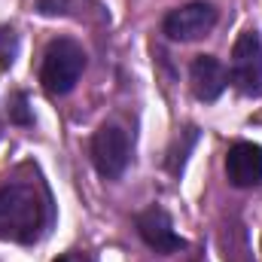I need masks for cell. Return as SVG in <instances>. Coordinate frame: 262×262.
<instances>
[{"mask_svg":"<svg viewBox=\"0 0 262 262\" xmlns=\"http://www.w3.org/2000/svg\"><path fill=\"white\" fill-rule=\"evenodd\" d=\"M52 223V201L40 180H6L0 186V241L34 244Z\"/></svg>","mask_w":262,"mask_h":262,"instance_id":"obj_1","label":"cell"},{"mask_svg":"<svg viewBox=\"0 0 262 262\" xmlns=\"http://www.w3.org/2000/svg\"><path fill=\"white\" fill-rule=\"evenodd\" d=\"M85 70V52L76 40L58 37L46 46L43 52V64H40V82L52 98H61L67 92H73V85L79 82Z\"/></svg>","mask_w":262,"mask_h":262,"instance_id":"obj_2","label":"cell"},{"mask_svg":"<svg viewBox=\"0 0 262 262\" xmlns=\"http://www.w3.org/2000/svg\"><path fill=\"white\" fill-rule=\"evenodd\" d=\"M232 85L247 95L262 98V34L259 31H241L232 46V64H229Z\"/></svg>","mask_w":262,"mask_h":262,"instance_id":"obj_3","label":"cell"},{"mask_svg":"<svg viewBox=\"0 0 262 262\" xmlns=\"http://www.w3.org/2000/svg\"><path fill=\"white\" fill-rule=\"evenodd\" d=\"M92 165L95 171L104 177V180H116L125 174L128 168V159H131V140H128V131L119 128V125H101L92 137Z\"/></svg>","mask_w":262,"mask_h":262,"instance_id":"obj_4","label":"cell"},{"mask_svg":"<svg viewBox=\"0 0 262 262\" xmlns=\"http://www.w3.org/2000/svg\"><path fill=\"white\" fill-rule=\"evenodd\" d=\"M213 25H216V6L195 0V3L171 9L162 21V34L174 43H192V40L207 37L213 31Z\"/></svg>","mask_w":262,"mask_h":262,"instance_id":"obj_5","label":"cell"},{"mask_svg":"<svg viewBox=\"0 0 262 262\" xmlns=\"http://www.w3.org/2000/svg\"><path fill=\"white\" fill-rule=\"evenodd\" d=\"M134 226H137L140 238L146 241V247H149V250H156V253H162V256L180 253V250L186 247V241L174 232V223H171L168 210H165V207H159V204H152V207L140 210V213H137V220H134Z\"/></svg>","mask_w":262,"mask_h":262,"instance_id":"obj_6","label":"cell"},{"mask_svg":"<svg viewBox=\"0 0 262 262\" xmlns=\"http://www.w3.org/2000/svg\"><path fill=\"white\" fill-rule=\"evenodd\" d=\"M226 177L238 189H250L262 183V146L241 140L226 152Z\"/></svg>","mask_w":262,"mask_h":262,"instance_id":"obj_7","label":"cell"},{"mask_svg":"<svg viewBox=\"0 0 262 262\" xmlns=\"http://www.w3.org/2000/svg\"><path fill=\"white\" fill-rule=\"evenodd\" d=\"M226 82H229V73L220 58L213 55H198L192 67H189V85H192V95L198 101L210 104L216 101L223 92H226Z\"/></svg>","mask_w":262,"mask_h":262,"instance_id":"obj_8","label":"cell"},{"mask_svg":"<svg viewBox=\"0 0 262 262\" xmlns=\"http://www.w3.org/2000/svg\"><path fill=\"white\" fill-rule=\"evenodd\" d=\"M15 52H18V37H15V31L6 28V25H0V67H12Z\"/></svg>","mask_w":262,"mask_h":262,"instance_id":"obj_9","label":"cell"},{"mask_svg":"<svg viewBox=\"0 0 262 262\" xmlns=\"http://www.w3.org/2000/svg\"><path fill=\"white\" fill-rule=\"evenodd\" d=\"M9 119L18 122V125H31V122H34V116H31V110H28V95H25V92H15V95L9 98Z\"/></svg>","mask_w":262,"mask_h":262,"instance_id":"obj_10","label":"cell"},{"mask_svg":"<svg viewBox=\"0 0 262 262\" xmlns=\"http://www.w3.org/2000/svg\"><path fill=\"white\" fill-rule=\"evenodd\" d=\"M55 262H95L89 253H79V250H70V253H61Z\"/></svg>","mask_w":262,"mask_h":262,"instance_id":"obj_11","label":"cell"},{"mask_svg":"<svg viewBox=\"0 0 262 262\" xmlns=\"http://www.w3.org/2000/svg\"><path fill=\"white\" fill-rule=\"evenodd\" d=\"M61 6H64V0H40V9H43L46 15H55V12H64Z\"/></svg>","mask_w":262,"mask_h":262,"instance_id":"obj_12","label":"cell"}]
</instances>
